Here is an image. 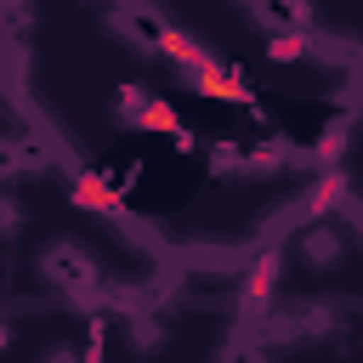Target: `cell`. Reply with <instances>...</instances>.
<instances>
[{"instance_id":"cell-2","label":"cell","mask_w":363,"mask_h":363,"mask_svg":"<svg viewBox=\"0 0 363 363\" xmlns=\"http://www.w3.org/2000/svg\"><path fill=\"white\" fill-rule=\"evenodd\" d=\"M340 250H346V244H340V233H335L329 221H318V227L301 233V261H306V267H335Z\"/></svg>"},{"instance_id":"cell-4","label":"cell","mask_w":363,"mask_h":363,"mask_svg":"<svg viewBox=\"0 0 363 363\" xmlns=\"http://www.w3.org/2000/svg\"><path fill=\"white\" fill-rule=\"evenodd\" d=\"M23 170V147H17V136H0V182H11Z\"/></svg>"},{"instance_id":"cell-1","label":"cell","mask_w":363,"mask_h":363,"mask_svg":"<svg viewBox=\"0 0 363 363\" xmlns=\"http://www.w3.org/2000/svg\"><path fill=\"white\" fill-rule=\"evenodd\" d=\"M40 278H51L57 289H91L96 284V261L79 250V244H68V238H57V244H45L40 250Z\"/></svg>"},{"instance_id":"cell-3","label":"cell","mask_w":363,"mask_h":363,"mask_svg":"<svg viewBox=\"0 0 363 363\" xmlns=\"http://www.w3.org/2000/svg\"><path fill=\"white\" fill-rule=\"evenodd\" d=\"M159 340H164V329H159L153 318H130V346H136V352H153Z\"/></svg>"},{"instance_id":"cell-5","label":"cell","mask_w":363,"mask_h":363,"mask_svg":"<svg viewBox=\"0 0 363 363\" xmlns=\"http://www.w3.org/2000/svg\"><path fill=\"white\" fill-rule=\"evenodd\" d=\"M17 227H23V204L6 193V199H0V233H17Z\"/></svg>"},{"instance_id":"cell-7","label":"cell","mask_w":363,"mask_h":363,"mask_svg":"<svg viewBox=\"0 0 363 363\" xmlns=\"http://www.w3.org/2000/svg\"><path fill=\"white\" fill-rule=\"evenodd\" d=\"M40 363H79V357H74V352H68V346H57V352H45V357H40Z\"/></svg>"},{"instance_id":"cell-6","label":"cell","mask_w":363,"mask_h":363,"mask_svg":"<svg viewBox=\"0 0 363 363\" xmlns=\"http://www.w3.org/2000/svg\"><path fill=\"white\" fill-rule=\"evenodd\" d=\"M0 23L23 28V23H28V0H0Z\"/></svg>"},{"instance_id":"cell-8","label":"cell","mask_w":363,"mask_h":363,"mask_svg":"<svg viewBox=\"0 0 363 363\" xmlns=\"http://www.w3.org/2000/svg\"><path fill=\"white\" fill-rule=\"evenodd\" d=\"M6 335H11V329H6V323H0V346H6Z\"/></svg>"},{"instance_id":"cell-9","label":"cell","mask_w":363,"mask_h":363,"mask_svg":"<svg viewBox=\"0 0 363 363\" xmlns=\"http://www.w3.org/2000/svg\"><path fill=\"white\" fill-rule=\"evenodd\" d=\"M113 6H142V0H113Z\"/></svg>"}]
</instances>
